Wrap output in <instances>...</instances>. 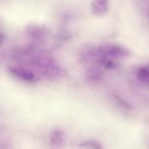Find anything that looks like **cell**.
Instances as JSON below:
<instances>
[{"mask_svg":"<svg viewBox=\"0 0 149 149\" xmlns=\"http://www.w3.org/2000/svg\"><path fill=\"white\" fill-rule=\"evenodd\" d=\"M31 63L45 78L55 79L60 73V69L55 60L50 57L37 56L31 59Z\"/></svg>","mask_w":149,"mask_h":149,"instance_id":"cell-1","label":"cell"},{"mask_svg":"<svg viewBox=\"0 0 149 149\" xmlns=\"http://www.w3.org/2000/svg\"><path fill=\"white\" fill-rule=\"evenodd\" d=\"M7 71L11 76L26 82L35 83L38 81V78L33 71L22 66H10Z\"/></svg>","mask_w":149,"mask_h":149,"instance_id":"cell-2","label":"cell"},{"mask_svg":"<svg viewBox=\"0 0 149 149\" xmlns=\"http://www.w3.org/2000/svg\"><path fill=\"white\" fill-rule=\"evenodd\" d=\"M25 33L29 37L34 39H43L47 36L49 30L45 26L36 24H28L25 28Z\"/></svg>","mask_w":149,"mask_h":149,"instance_id":"cell-3","label":"cell"},{"mask_svg":"<svg viewBox=\"0 0 149 149\" xmlns=\"http://www.w3.org/2000/svg\"><path fill=\"white\" fill-rule=\"evenodd\" d=\"M109 0H92L91 4L92 13L96 16H102L108 12Z\"/></svg>","mask_w":149,"mask_h":149,"instance_id":"cell-4","label":"cell"},{"mask_svg":"<svg viewBox=\"0 0 149 149\" xmlns=\"http://www.w3.org/2000/svg\"><path fill=\"white\" fill-rule=\"evenodd\" d=\"M107 52L108 56L113 58L122 57L129 55V52L127 49L117 45L107 47Z\"/></svg>","mask_w":149,"mask_h":149,"instance_id":"cell-5","label":"cell"},{"mask_svg":"<svg viewBox=\"0 0 149 149\" xmlns=\"http://www.w3.org/2000/svg\"><path fill=\"white\" fill-rule=\"evenodd\" d=\"M103 72L101 68L94 65L88 68L87 71V78L91 81H99L103 78Z\"/></svg>","mask_w":149,"mask_h":149,"instance_id":"cell-6","label":"cell"},{"mask_svg":"<svg viewBox=\"0 0 149 149\" xmlns=\"http://www.w3.org/2000/svg\"><path fill=\"white\" fill-rule=\"evenodd\" d=\"M136 76L139 80L145 84H149V68L141 67L136 72Z\"/></svg>","mask_w":149,"mask_h":149,"instance_id":"cell-7","label":"cell"},{"mask_svg":"<svg viewBox=\"0 0 149 149\" xmlns=\"http://www.w3.org/2000/svg\"><path fill=\"white\" fill-rule=\"evenodd\" d=\"M114 96L115 98L116 99L117 101H118L121 105H122V106H123V107H125L127 108V109H132L131 106H130L128 103H127L126 102H125L124 100L121 99V98H120V96H118V95L116 94H114Z\"/></svg>","mask_w":149,"mask_h":149,"instance_id":"cell-8","label":"cell"},{"mask_svg":"<svg viewBox=\"0 0 149 149\" xmlns=\"http://www.w3.org/2000/svg\"><path fill=\"white\" fill-rule=\"evenodd\" d=\"M104 65L106 69H109V70L113 69L115 67V64L113 61H106V62L104 64Z\"/></svg>","mask_w":149,"mask_h":149,"instance_id":"cell-9","label":"cell"},{"mask_svg":"<svg viewBox=\"0 0 149 149\" xmlns=\"http://www.w3.org/2000/svg\"><path fill=\"white\" fill-rule=\"evenodd\" d=\"M148 68H149V65H148Z\"/></svg>","mask_w":149,"mask_h":149,"instance_id":"cell-10","label":"cell"}]
</instances>
